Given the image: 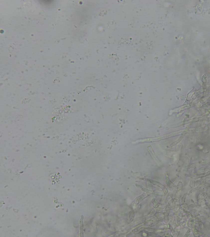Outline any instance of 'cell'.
<instances>
[{
	"mask_svg": "<svg viewBox=\"0 0 210 237\" xmlns=\"http://www.w3.org/2000/svg\"><path fill=\"white\" fill-rule=\"evenodd\" d=\"M140 179L144 181H146V182H149L152 183V184H153L154 185L159 186V187H160L163 189V192H164V193H165V194H166L167 193H168V191H167V189L166 187H165V186H164V185H163V184H162L161 183L159 182H157V181H156L153 180L152 179H147V178H141Z\"/></svg>",
	"mask_w": 210,
	"mask_h": 237,
	"instance_id": "cell-1",
	"label": "cell"
},
{
	"mask_svg": "<svg viewBox=\"0 0 210 237\" xmlns=\"http://www.w3.org/2000/svg\"><path fill=\"white\" fill-rule=\"evenodd\" d=\"M210 163V160H207V161H199V162H196L195 163H193L191 165L187 166L186 167V169H188L192 168H195L196 167L199 166L201 165H206V164H209Z\"/></svg>",
	"mask_w": 210,
	"mask_h": 237,
	"instance_id": "cell-2",
	"label": "cell"
},
{
	"mask_svg": "<svg viewBox=\"0 0 210 237\" xmlns=\"http://www.w3.org/2000/svg\"><path fill=\"white\" fill-rule=\"evenodd\" d=\"M209 173H210V171L207 172H205L204 173L194 174V175L185 174V175L186 177H190L192 179H199V178H203L207 176H209Z\"/></svg>",
	"mask_w": 210,
	"mask_h": 237,
	"instance_id": "cell-3",
	"label": "cell"
},
{
	"mask_svg": "<svg viewBox=\"0 0 210 237\" xmlns=\"http://www.w3.org/2000/svg\"><path fill=\"white\" fill-rule=\"evenodd\" d=\"M183 189V183L182 182H179L178 183V186L177 188V191L176 195V198L177 199H179L180 194L181 193Z\"/></svg>",
	"mask_w": 210,
	"mask_h": 237,
	"instance_id": "cell-4",
	"label": "cell"
},
{
	"mask_svg": "<svg viewBox=\"0 0 210 237\" xmlns=\"http://www.w3.org/2000/svg\"><path fill=\"white\" fill-rule=\"evenodd\" d=\"M166 179V182L167 184V185L170 188H172L173 189H175L176 188L177 186H176V185H174L173 183L172 182L170 181V179H169L168 177H167Z\"/></svg>",
	"mask_w": 210,
	"mask_h": 237,
	"instance_id": "cell-5",
	"label": "cell"
},
{
	"mask_svg": "<svg viewBox=\"0 0 210 237\" xmlns=\"http://www.w3.org/2000/svg\"><path fill=\"white\" fill-rule=\"evenodd\" d=\"M205 184V182H202V183H201V184H200V185H199L197 187L194 188L192 189L191 190V191H190L189 193V194L188 195L190 194V193H193V192L194 191H198L199 190H200L201 188L202 187V186H203L204 185V184Z\"/></svg>",
	"mask_w": 210,
	"mask_h": 237,
	"instance_id": "cell-6",
	"label": "cell"
},
{
	"mask_svg": "<svg viewBox=\"0 0 210 237\" xmlns=\"http://www.w3.org/2000/svg\"><path fill=\"white\" fill-rule=\"evenodd\" d=\"M135 185H136V186H137V187H140V188H141V190H142V191H144L148 192L149 193H154V191H151V190H148L147 189H146V188L144 187L143 186H141V185H139V184H135Z\"/></svg>",
	"mask_w": 210,
	"mask_h": 237,
	"instance_id": "cell-7",
	"label": "cell"
},
{
	"mask_svg": "<svg viewBox=\"0 0 210 237\" xmlns=\"http://www.w3.org/2000/svg\"><path fill=\"white\" fill-rule=\"evenodd\" d=\"M187 194L188 193H185L184 195L183 196L182 198H181V202H180V205H184V203H185V200L186 199V197L187 196Z\"/></svg>",
	"mask_w": 210,
	"mask_h": 237,
	"instance_id": "cell-8",
	"label": "cell"
},
{
	"mask_svg": "<svg viewBox=\"0 0 210 237\" xmlns=\"http://www.w3.org/2000/svg\"><path fill=\"white\" fill-rule=\"evenodd\" d=\"M190 232H191V230H189L188 231H187V232H186V233L185 234V235H184V237H188L190 235Z\"/></svg>",
	"mask_w": 210,
	"mask_h": 237,
	"instance_id": "cell-9",
	"label": "cell"
},
{
	"mask_svg": "<svg viewBox=\"0 0 210 237\" xmlns=\"http://www.w3.org/2000/svg\"><path fill=\"white\" fill-rule=\"evenodd\" d=\"M209 175H210V173H209Z\"/></svg>",
	"mask_w": 210,
	"mask_h": 237,
	"instance_id": "cell-10",
	"label": "cell"
}]
</instances>
